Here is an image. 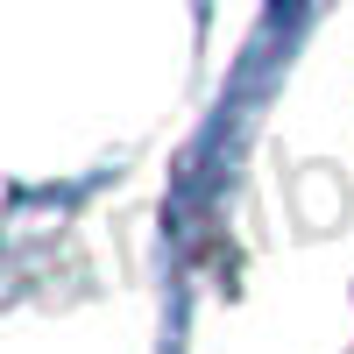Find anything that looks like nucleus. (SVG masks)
I'll use <instances>...</instances> for the list:
<instances>
[]
</instances>
